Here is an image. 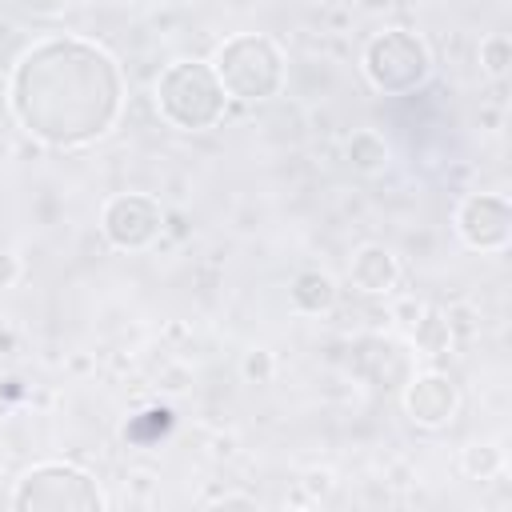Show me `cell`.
<instances>
[{
    "label": "cell",
    "instance_id": "5bb4252c",
    "mask_svg": "<svg viewBox=\"0 0 512 512\" xmlns=\"http://www.w3.org/2000/svg\"><path fill=\"white\" fill-rule=\"evenodd\" d=\"M460 468L472 476V480H492L500 468H504V452L496 444H468L464 456H460Z\"/></svg>",
    "mask_w": 512,
    "mask_h": 512
},
{
    "label": "cell",
    "instance_id": "2e32d148",
    "mask_svg": "<svg viewBox=\"0 0 512 512\" xmlns=\"http://www.w3.org/2000/svg\"><path fill=\"white\" fill-rule=\"evenodd\" d=\"M20 276H24L20 256H16V252H8V248H0V288H12Z\"/></svg>",
    "mask_w": 512,
    "mask_h": 512
},
{
    "label": "cell",
    "instance_id": "3957f363",
    "mask_svg": "<svg viewBox=\"0 0 512 512\" xmlns=\"http://www.w3.org/2000/svg\"><path fill=\"white\" fill-rule=\"evenodd\" d=\"M208 64H212L216 80L224 84L228 100H240V104L272 100L288 80L284 48L264 32H236V36L220 40Z\"/></svg>",
    "mask_w": 512,
    "mask_h": 512
},
{
    "label": "cell",
    "instance_id": "9a60e30c",
    "mask_svg": "<svg viewBox=\"0 0 512 512\" xmlns=\"http://www.w3.org/2000/svg\"><path fill=\"white\" fill-rule=\"evenodd\" d=\"M240 376H244L248 384H272V376H276V356H272L268 348H248V352L240 356Z\"/></svg>",
    "mask_w": 512,
    "mask_h": 512
},
{
    "label": "cell",
    "instance_id": "8fae6325",
    "mask_svg": "<svg viewBox=\"0 0 512 512\" xmlns=\"http://www.w3.org/2000/svg\"><path fill=\"white\" fill-rule=\"evenodd\" d=\"M344 160H348L352 172H360V176H380V172H388V164H392V148H388V140H384L376 128H356V132L344 140Z\"/></svg>",
    "mask_w": 512,
    "mask_h": 512
},
{
    "label": "cell",
    "instance_id": "9c48e42d",
    "mask_svg": "<svg viewBox=\"0 0 512 512\" xmlns=\"http://www.w3.org/2000/svg\"><path fill=\"white\" fill-rule=\"evenodd\" d=\"M348 280L364 296H392L400 284V260L388 244H360L348 260Z\"/></svg>",
    "mask_w": 512,
    "mask_h": 512
},
{
    "label": "cell",
    "instance_id": "6da1fadb",
    "mask_svg": "<svg viewBox=\"0 0 512 512\" xmlns=\"http://www.w3.org/2000/svg\"><path fill=\"white\" fill-rule=\"evenodd\" d=\"M16 124L48 148H88L124 112V72L92 40L48 36L20 52L8 76Z\"/></svg>",
    "mask_w": 512,
    "mask_h": 512
},
{
    "label": "cell",
    "instance_id": "ba28073f",
    "mask_svg": "<svg viewBox=\"0 0 512 512\" xmlns=\"http://www.w3.org/2000/svg\"><path fill=\"white\" fill-rule=\"evenodd\" d=\"M400 404L416 428H444L460 412V384L444 372H416L404 380Z\"/></svg>",
    "mask_w": 512,
    "mask_h": 512
},
{
    "label": "cell",
    "instance_id": "4fadbf2b",
    "mask_svg": "<svg viewBox=\"0 0 512 512\" xmlns=\"http://www.w3.org/2000/svg\"><path fill=\"white\" fill-rule=\"evenodd\" d=\"M476 60H480V72L492 76V80H504L508 68H512V40L504 32H488L476 48Z\"/></svg>",
    "mask_w": 512,
    "mask_h": 512
},
{
    "label": "cell",
    "instance_id": "44dd1931",
    "mask_svg": "<svg viewBox=\"0 0 512 512\" xmlns=\"http://www.w3.org/2000/svg\"><path fill=\"white\" fill-rule=\"evenodd\" d=\"M360 8L364 12H388V8H396V0H360Z\"/></svg>",
    "mask_w": 512,
    "mask_h": 512
},
{
    "label": "cell",
    "instance_id": "30bf717a",
    "mask_svg": "<svg viewBox=\"0 0 512 512\" xmlns=\"http://www.w3.org/2000/svg\"><path fill=\"white\" fill-rule=\"evenodd\" d=\"M288 300H292V308H296L300 316H328V312L336 308V300H340V288H336V280H332L328 272L304 268V272L292 276Z\"/></svg>",
    "mask_w": 512,
    "mask_h": 512
},
{
    "label": "cell",
    "instance_id": "7a4b0ae2",
    "mask_svg": "<svg viewBox=\"0 0 512 512\" xmlns=\"http://www.w3.org/2000/svg\"><path fill=\"white\" fill-rule=\"evenodd\" d=\"M152 104L160 120L176 132H208L228 112V92L208 60H172L152 84Z\"/></svg>",
    "mask_w": 512,
    "mask_h": 512
},
{
    "label": "cell",
    "instance_id": "e0dca14e",
    "mask_svg": "<svg viewBox=\"0 0 512 512\" xmlns=\"http://www.w3.org/2000/svg\"><path fill=\"white\" fill-rule=\"evenodd\" d=\"M420 312H424L420 300H396V304H392V320H400L404 328H412V324L420 320Z\"/></svg>",
    "mask_w": 512,
    "mask_h": 512
},
{
    "label": "cell",
    "instance_id": "277c9868",
    "mask_svg": "<svg viewBox=\"0 0 512 512\" xmlns=\"http://www.w3.org/2000/svg\"><path fill=\"white\" fill-rule=\"evenodd\" d=\"M104 504L108 500H104L100 484L68 460L32 464L12 488L16 512H100Z\"/></svg>",
    "mask_w": 512,
    "mask_h": 512
},
{
    "label": "cell",
    "instance_id": "8992f818",
    "mask_svg": "<svg viewBox=\"0 0 512 512\" xmlns=\"http://www.w3.org/2000/svg\"><path fill=\"white\" fill-rule=\"evenodd\" d=\"M100 232L116 252H144L164 232V204L148 192H116L100 208Z\"/></svg>",
    "mask_w": 512,
    "mask_h": 512
},
{
    "label": "cell",
    "instance_id": "ac0fdd59",
    "mask_svg": "<svg viewBox=\"0 0 512 512\" xmlns=\"http://www.w3.org/2000/svg\"><path fill=\"white\" fill-rule=\"evenodd\" d=\"M24 8L32 16H60L68 8V0H24Z\"/></svg>",
    "mask_w": 512,
    "mask_h": 512
},
{
    "label": "cell",
    "instance_id": "5b68a950",
    "mask_svg": "<svg viewBox=\"0 0 512 512\" xmlns=\"http://www.w3.org/2000/svg\"><path fill=\"white\" fill-rule=\"evenodd\" d=\"M364 80L384 96H408L432 76V52L412 28H384L364 44Z\"/></svg>",
    "mask_w": 512,
    "mask_h": 512
},
{
    "label": "cell",
    "instance_id": "52a82bcc",
    "mask_svg": "<svg viewBox=\"0 0 512 512\" xmlns=\"http://www.w3.org/2000/svg\"><path fill=\"white\" fill-rule=\"evenodd\" d=\"M452 228L472 252H504L512 240V204L500 192H468L452 212Z\"/></svg>",
    "mask_w": 512,
    "mask_h": 512
},
{
    "label": "cell",
    "instance_id": "7c38bea8",
    "mask_svg": "<svg viewBox=\"0 0 512 512\" xmlns=\"http://www.w3.org/2000/svg\"><path fill=\"white\" fill-rule=\"evenodd\" d=\"M408 336H412L416 352H424V356H444L452 348V340H456L452 328H448V316L440 308H424L420 320L408 328Z\"/></svg>",
    "mask_w": 512,
    "mask_h": 512
},
{
    "label": "cell",
    "instance_id": "d6986e66",
    "mask_svg": "<svg viewBox=\"0 0 512 512\" xmlns=\"http://www.w3.org/2000/svg\"><path fill=\"white\" fill-rule=\"evenodd\" d=\"M304 488L320 496V492H328V488H332V476H328V472H308V480H304Z\"/></svg>",
    "mask_w": 512,
    "mask_h": 512
},
{
    "label": "cell",
    "instance_id": "ffe728a7",
    "mask_svg": "<svg viewBox=\"0 0 512 512\" xmlns=\"http://www.w3.org/2000/svg\"><path fill=\"white\" fill-rule=\"evenodd\" d=\"M208 504H240V508H244V504H252V496H236V492H224V496H212Z\"/></svg>",
    "mask_w": 512,
    "mask_h": 512
}]
</instances>
